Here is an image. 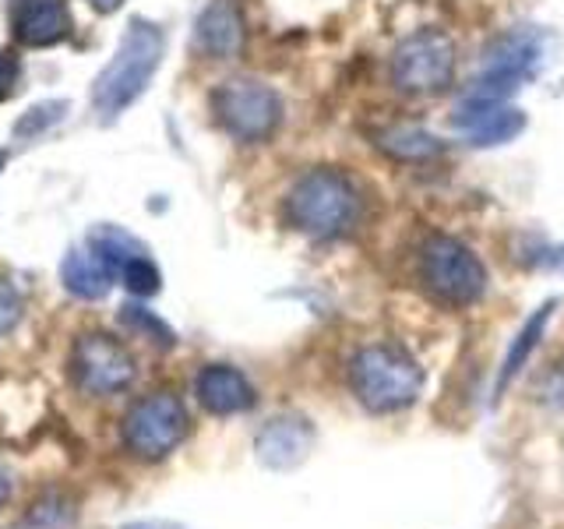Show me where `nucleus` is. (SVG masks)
<instances>
[{
  "mask_svg": "<svg viewBox=\"0 0 564 529\" xmlns=\"http://www.w3.org/2000/svg\"><path fill=\"white\" fill-rule=\"evenodd\" d=\"M349 388L367 413L395 417L420 402L427 388V370L405 346L367 343L349 357Z\"/></svg>",
  "mask_w": 564,
  "mask_h": 529,
  "instance_id": "f257e3e1",
  "label": "nucleus"
},
{
  "mask_svg": "<svg viewBox=\"0 0 564 529\" xmlns=\"http://www.w3.org/2000/svg\"><path fill=\"white\" fill-rule=\"evenodd\" d=\"M163 53H166V35L159 25L145 22V18H134L123 29L110 64L93 82V106L102 114V120L120 117L128 106H134L145 96L159 64H163Z\"/></svg>",
  "mask_w": 564,
  "mask_h": 529,
  "instance_id": "f03ea898",
  "label": "nucleus"
},
{
  "mask_svg": "<svg viewBox=\"0 0 564 529\" xmlns=\"http://www.w3.org/2000/svg\"><path fill=\"white\" fill-rule=\"evenodd\" d=\"M286 223L311 240H339L360 219V191L352 176L335 166H317L296 176L286 194Z\"/></svg>",
  "mask_w": 564,
  "mask_h": 529,
  "instance_id": "7ed1b4c3",
  "label": "nucleus"
},
{
  "mask_svg": "<svg viewBox=\"0 0 564 529\" xmlns=\"http://www.w3.org/2000/svg\"><path fill=\"white\" fill-rule=\"evenodd\" d=\"M416 279L434 304L452 311L476 307L490 290V272L484 258L452 234L423 237L416 251Z\"/></svg>",
  "mask_w": 564,
  "mask_h": 529,
  "instance_id": "20e7f679",
  "label": "nucleus"
},
{
  "mask_svg": "<svg viewBox=\"0 0 564 529\" xmlns=\"http://www.w3.org/2000/svg\"><path fill=\"white\" fill-rule=\"evenodd\" d=\"M546 53H551V32L540 25H516L494 35L484 50L480 75L466 88V99L511 102V96L543 71Z\"/></svg>",
  "mask_w": 564,
  "mask_h": 529,
  "instance_id": "39448f33",
  "label": "nucleus"
},
{
  "mask_svg": "<svg viewBox=\"0 0 564 529\" xmlns=\"http://www.w3.org/2000/svg\"><path fill=\"white\" fill-rule=\"evenodd\" d=\"M212 114L229 138L243 141V145H258L279 131L286 106L272 85L258 78H226L212 93Z\"/></svg>",
  "mask_w": 564,
  "mask_h": 529,
  "instance_id": "423d86ee",
  "label": "nucleus"
},
{
  "mask_svg": "<svg viewBox=\"0 0 564 529\" xmlns=\"http://www.w3.org/2000/svg\"><path fill=\"white\" fill-rule=\"evenodd\" d=\"M458 53L445 29H416L392 53V85L405 96H437L452 88Z\"/></svg>",
  "mask_w": 564,
  "mask_h": 529,
  "instance_id": "0eeeda50",
  "label": "nucleus"
},
{
  "mask_svg": "<svg viewBox=\"0 0 564 529\" xmlns=\"http://www.w3.org/2000/svg\"><path fill=\"white\" fill-rule=\"evenodd\" d=\"M187 434V410L184 402L159 392L131 406V413L123 417V441L141 458H163L170 455Z\"/></svg>",
  "mask_w": 564,
  "mask_h": 529,
  "instance_id": "6e6552de",
  "label": "nucleus"
},
{
  "mask_svg": "<svg viewBox=\"0 0 564 529\" xmlns=\"http://www.w3.org/2000/svg\"><path fill=\"white\" fill-rule=\"evenodd\" d=\"M70 370L88 396H117L138 375L131 353L102 332L78 335L75 349H70Z\"/></svg>",
  "mask_w": 564,
  "mask_h": 529,
  "instance_id": "1a4fd4ad",
  "label": "nucleus"
},
{
  "mask_svg": "<svg viewBox=\"0 0 564 529\" xmlns=\"http://www.w3.org/2000/svg\"><path fill=\"white\" fill-rule=\"evenodd\" d=\"M525 114L511 102H490V99H466L452 110V128L458 141L469 149H498L516 141L525 131Z\"/></svg>",
  "mask_w": 564,
  "mask_h": 529,
  "instance_id": "9d476101",
  "label": "nucleus"
},
{
  "mask_svg": "<svg viewBox=\"0 0 564 529\" xmlns=\"http://www.w3.org/2000/svg\"><path fill=\"white\" fill-rule=\"evenodd\" d=\"M314 441H317V431L304 413H279L258 431L254 452L264 469L290 473L311 455Z\"/></svg>",
  "mask_w": 564,
  "mask_h": 529,
  "instance_id": "9b49d317",
  "label": "nucleus"
},
{
  "mask_svg": "<svg viewBox=\"0 0 564 529\" xmlns=\"http://www.w3.org/2000/svg\"><path fill=\"white\" fill-rule=\"evenodd\" d=\"M194 396L205 406L212 417H240L254 410L258 392L247 381V375L234 364H208L194 378Z\"/></svg>",
  "mask_w": 564,
  "mask_h": 529,
  "instance_id": "f8f14e48",
  "label": "nucleus"
},
{
  "mask_svg": "<svg viewBox=\"0 0 564 529\" xmlns=\"http://www.w3.org/2000/svg\"><path fill=\"white\" fill-rule=\"evenodd\" d=\"M557 307H561V300H557V296L543 300V304L519 325L516 339H511V346H508V353H505V360H501V367H498V381H494V402H501V396L508 392V388L522 378V370H525L529 364H533L536 349L543 346L546 328H551Z\"/></svg>",
  "mask_w": 564,
  "mask_h": 529,
  "instance_id": "ddd939ff",
  "label": "nucleus"
},
{
  "mask_svg": "<svg viewBox=\"0 0 564 529\" xmlns=\"http://www.w3.org/2000/svg\"><path fill=\"white\" fill-rule=\"evenodd\" d=\"M194 40H198L202 53H208V57H216V61L237 57L247 40L243 14L237 8V0H212V4L198 14Z\"/></svg>",
  "mask_w": 564,
  "mask_h": 529,
  "instance_id": "4468645a",
  "label": "nucleus"
},
{
  "mask_svg": "<svg viewBox=\"0 0 564 529\" xmlns=\"http://www.w3.org/2000/svg\"><path fill=\"white\" fill-rule=\"evenodd\" d=\"M14 35L25 46H57L70 35L64 0H22L14 8Z\"/></svg>",
  "mask_w": 564,
  "mask_h": 529,
  "instance_id": "2eb2a0df",
  "label": "nucleus"
},
{
  "mask_svg": "<svg viewBox=\"0 0 564 529\" xmlns=\"http://www.w3.org/2000/svg\"><path fill=\"white\" fill-rule=\"evenodd\" d=\"M61 282L78 300H102L113 287V272L99 261V255H93V247H75L61 261Z\"/></svg>",
  "mask_w": 564,
  "mask_h": 529,
  "instance_id": "dca6fc26",
  "label": "nucleus"
},
{
  "mask_svg": "<svg viewBox=\"0 0 564 529\" xmlns=\"http://www.w3.org/2000/svg\"><path fill=\"white\" fill-rule=\"evenodd\" d=\"M375 145L399 163H431L445 152V141L427 128H416V123H388V128L375 131Z\"/></svg>",
  "mask_w": 564,
  "mask_h": 529,
  "instance_id": "f3484780",
  "label": "nucleus"
},
{
  "mask_svg": "<svg viewBox=\"0 0 564 529\" xmlns=\"http://www.w3.org/2000/svg\"><path fill=\"white\" fill-rule=\"evenodd\" d=\"M88 247H93V255H99V261H102L113 276H120V269H123V264H128L131 258L149 255V247L141 244L134 234H128L123 226H110V223H99V226L88 229Z\"/></svg>",
  "mask_w": 564,
  "mask_h": 529,
  "instance_id": "a211bd4d",
  "label": "nucleus"
},
{
  "mask_svg": "<svg viewBox=\"0 0 564 529\" xmlns=\"http://www.w3.org/2000/svg\"><path fill=\"white\" fill-rule=\"evenodd\" d=\"M120 322L128 325V328H134V332H141V335H149V339H152L159 349L176 346L173 328L163 322V317H155V314H152V311H145V307H138V304L120 307Z\"/></svg>",
  "mask_w": 564,
  "mask_h": 529,
  "instance_id": "6ab92c4d",
  "label": "nucleus"
},
{
  "mask_svg": "<svg viewBox=\"0 0 564 529\" xmlns=\"http://www.w3.org/2000/svg\"><path fill=\"white\" fill-rule=\"evenodd\" d=\"M120 282L128 287L134 296H155L159 290H163V276H159L155 261L149 255L141 258H131L128 264L120 269Z\"/></svg>",
  "mask_w": 564,
  "mask_h": 529,
  "instance_id": "aec40b11",
  "label": "nucleus"
},
{
  "mask_svg": "<svg viewBox=\"0 0 564 529\" xmlns=\"http://www.w3.org/2000/svg\"><path fill=\"white\" fill-rule=\"evenodd\" d=\"M64 114H67V102H61V99H50V102H40V106H29V110L22 114V120L14 123V134H18V138L40 134V131L53 128L57 120H64Z\"/></svg>",
  "mask_w": 564,
  "mask_h": 529,
  "instance_id": "412c9836",
  "label": "nucleus"
},
{
  "mask_svg": "<svg viewBox=\"0 0 564 529\" xmlns=\"http://www.w3.org/2000/svg\"><path fill=\"white\" fill-rule=\"evenodd\" d=\"M22 293L11 279H0V335H8L18 322H22Z\"/></svg>",
  "mask_w": 564,
  "mask_h": 529,
  "instance_id": "4be33fe9",
  "label": "nucleus"
},
{
  "mask_svg": "<svg viewBox=\"0 0 564 529\" xmlns=\"http://www.w3.org/2000/svg\"><path fill=\"white\" fill-rule=\"evenodd\" d=\"M18 75H22V64H18L14 53H0V99H8L14 93Z\"/></svg>",
  "mask_w": 564,
  "mask_h": 529,
  "instance_id": "5701e85b",
  "label": "nucleus"
},
{
  "mask_svg": "<svg viewBox=\"0 0 564 529\" xmlns=\"http://www.w3.org/2000/svg\"><path fill=\"white\" fill-rule=\"evenodd\" d=\"M533 269H546V272H564V244H554V247H543L533 258H529Z\"/></svg>",
  "mask_w": 564,
  "mask_h": 529,
  "instance_id": "b1692460",
  "label": "nucleus"
},
{
  "mask_svg": "<svg viewBox=\"0 0 564 529\" xmlns=\"http://www.w3.org/2000/svg\"><path fill=\"white\" fill-rule=\"evenodd\" d=\"M11 487H14V484H11V473H8L4 466H0V505H4V501L11 498Z\"/></svg>",
  "mask_w": 564,
  "mask_h": 529,
  "instance_id": "393cba45",
  "label": "nucleus"
},
{
  "mask_svg": "<svg viewBox=\"0 0 564 529\" xmlns=\"http://www.w3.org/2000/svg\"><path fill=\"white\" fill-rule=\"evenodd\" d=\"M123 529H184V526H173V522H134V526H123Z\"/></svg>",
  "mask_w": 564,
  "mask_h": 529,
  "instance_id": "a878e982",
  "label": "nucleus"
},
{
  "mask_svg": "<svg viewBox=\"0 0 564 529\" xmlns=\"http://www.w3.org/2000/svg\"><path fill=\"white\" fill-rule=\"evenodd\" d=\"M88 4L99 8V11H117V8L123 4V0H88Z\"/></svg>",
  "mask_w": 564,
  "mask_h": 529,
  "instance_id": "bb28decb",
  "label": "nucleus"
},
{
  "mask_svg": "<svg viewBox=\"0 0 564 529\" xmlns=\"http://www.w3.org/2000/svg\"><path fill=\"white\" fill-rule=\"evenodd\" d=\"M4 163H8V155H4V152H0V170H4Z\"/></svg>",
  "mask_w": 564,
  "mask_h": 529,
  "instance_id": "cd10ccee",
  "label": "nucleus"
}]
</instances>
